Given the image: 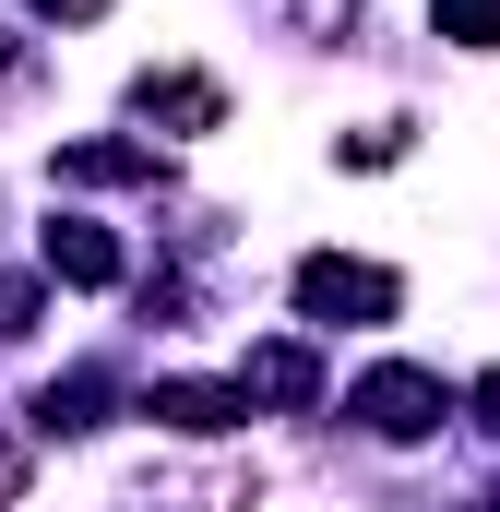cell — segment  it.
I'll return each mask as SVG.
<instances>
[{"label": "cell", "mask_w": 500, "mask_h": 512, "mask_svg": "<svg viewBox=\"0 0 500 512\" xmlns=\"http://www.w3.org/2000/svg\"><path fill=\"white\" fill-rule=\"evenodd\" d=\"M346 417L370 429V441H441L453 417H465V393L441 382V370H417V358H381L346 382Z\"/></svg>", "instance_id": "1"}, {"label": "cell", "mask_w": 500, "mask_h": 512, "mask_svg": "<svg viewBox=\"0 0 500 512\" xmlns=\"http://www.w3.org/2000/svg\"><path fill=\"white\" fill-rule=\"evenodd\" d=\"M286 298H298V322H322V334H370V322H393L405 310V274L393 262H358V251H310L298 274H286Z\"/></svg>", "instance_id": "2"}, {"label": "cell", "mask_w": 500, "mask_h": 512, "mask_svg": "<svg viewBox=\"0 0 500 512\" xmlns=\"http://www.w3.org/2000/svg\"><path fill=\"white\" fill-rule=\"evenodd\" d=\"M48 179L60 191H167V155H155V131H84L48 155Z\"/></svg>", "instance_id": "3"}, {"label": "cell", "mask_w": 500, "mask_h": 512, "mask_svg": "<svg viewBox=\"0 0 500 512\" xmlns=\"http://www.w3.org/2000/svg\"><path fill=\"white\" fill-rule=\"evenodd\" d=\"M143 501H155V512H250V501H262V465H250V453L155 465V477H143Z\"/></svg>", "instance_id": "4"}, {"label": "cell", "mask_w": 500, "mask_h": 512, "mask_svg": "<svg viewBox=\"0 0 500 512\" xmlns=\"http://www.w3.org/2000/svg\"><path fill=\"white\" fill-rule=\"evenodd\" d=\"M131 120L143 131H227V84L215 72H131Z\"/></svg>", "instance_id": "5"}, {"label": "cell", "mask_w": 500, "mask_h": 512, "mask_svg": "<svg viewBox=\"0 0 500 512\" xmlns=\"http://www.w3.org/2000/svg\"><path fill=\"white\" fill-rule=\"evenodd\" d=\"M239 405H274V417H310L322 405V358L298 346V334H262L239 358Z\"/></svg>", "instance_id": "6"}, {"label": "cell", "mask_w": 500, "mask_h": 512, "mask_svg": "<svg viewBox=\"0 0 500 512\" xmlns=\"http://www.w3.org/2000/svg\"><path fill=\"white\" fill-rule=\"evenodd\" d=\"M143 417L179 429V441H227L250 405H239V382H191V370H167V382H143Z\"/></svg>", "instance_id": "7"}, {"label": "cell", "mask_w": 500, "mask_h": 512, "mask_svg": "<svg viewBox=\"0 0 500 512\" xmlns=\"http://www.w3.org/2000/svg\"><path fill=\"white\" fill-rule=\"evenodd\" d=\"M108 405H120V370H96V358H84V370L36 382V429H48V441H96V429H108Z\"/></svg>", "instance_id": "8"}, {"label": "cell", "mask_w": 500, "mask_h": 512, "mask_svg": "<svg viewBox=\"0 0 500 512\" xmlns=\"http://www.w3.org/2000/svg\"><path fill=\"white\" fill-rule=\"evenodd\" d=\"M36 262H48L60 286H120V239H108L96 215H60V227L36 239Z\"/></svg>", "instance_id": "9"}, {"label": "cell", "mask_w": 500, "mask_h": 512, "mask_svg": "<svg viewBox=\"0 0 500 512\" xmlns=\"http://www.w3.org/2000/svg\"><path fill=\"white\" fill-rule=\"evenodd\" d=\"M429 24L453 48H500V0H429Z\"/></svg>", "instance_id": "10"}, {"label": "cell", "mask_w": 500, "mask_h": 512, "mask_svg": "<svg viewBox=\"0 0 500 512\" xmlns=\"http://www.w3.org/2000/svg\"><path fill=\"white\" fill-rule=\"evenodd\" d=\"M334 155H346V167H393V155H405V120H370V131H346Z\"/></svg>", "instance_id": "11"}, {"label": "cell", "mask_w": 500, "mask_h": 512, "mask_svg": "<svg viewBox=\"0 0 500 512\" xmlns=\"http://www.w3.org/2000/svg\"><path fill=\"white\" fill-rule=\"evenodd\" d=\"M36 334V274H0V346Z\"/></svg>", "instance_id": "12"}, {"label": "cell", "mask_w": 500, "mask_h": 512, "mask_svg": "<svg viewBox=\"0 0 500 512\" xmlns=\"http://www.w3.org/2000/svg\"><path fill=\"white\" fill-rule=\"evenodd\" d=\"M24 84H36V36H12V24H0V96H24Z\"/></svg>", "instance_id": "13"}, {"label": "cell", "mask_w": 500, "mask_h": 512, "mask_svg": "<svg viewBox=\"0 0 500 512\" xmlns=\"http://www.w3.org/2000/svg\"><path fill=\"white\" fill-rule=\"evenodd\" d=\"M465 417H477V429L500 441V370H477V382H465Z\"/></svg>", "instance_id": "14"}, {"label": "cell", "mask_w": 500, "mask_h": 512, "mask_svg": "<svg viewBox=\"0 0 500 512\" xmlns=\"http://www.w3.org/2000/svg\"><path fill=\"white\" fill-rule=\"evenodd\" d=\"M24 477H36V465H24V441H12V429H0V512L24 501Z\"/></svg>", "instance_id": "15"}, {"label": "cell", "mask_w": 500, "mask_h": 512, "mask_svg": "<svg viewBox=\"0 0 500 512\" xmlns=\"http://www.w3.org/2000/svg\"><path fill=\"white\" fill-rule=\"evenodd\" d=\"M24 12H36V24H96L108 0H24Z\"/></svg>", "instance_id": "16"}, {"label": "cell", "mask_w": 500, "mask_h": 512, "mask_svg": "<svg viewBox=\"0 0 500 512\" xmlns=\"http://www.w3.org/2000/svg\"><path fill=\"white\" fill-rule=\"evenodd\" d=\"M477 512H500V477H489V489H477Z\"/></svg>", "instance_id": "17"}]
</instances>
